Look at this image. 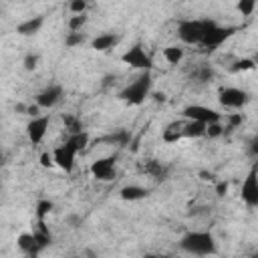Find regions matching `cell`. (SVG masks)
I'll list each match as a JSON object with an SVG mask.
<instances>
[{
  "label": "cell",
  "mask_w": 258,
  "mask_h": 258,
  "mask_svg": "<svg viewBox=\"0 0 258 258\" xmlns=\"http://www.w3.org/2000/svg\"><path fill=\"white\" fill-rule=\"evenodd\" d=\"M62 95H64L62 85H58V83H50V85H46L42 91L36 93L34 103H36L40 109H52V107H56V105L60 103Z\"/></svg>",
  "instance_id": "obj_10"
},
{
  "label": "cell",
  "mask_w": 258,
  "mask_h": 258,
  "mask_svg": "<svg viewBox=\"0 0 258 258\" xmlns=\"http://www.w3.org/2000/svg\"><path fill=\"white\" fill-rule=\"evenodd\" d=\"M77 153L79 149L73 145V141L64 139L60 145H56L52 149V157H54V165L58 169H62L64 173H71L73 167H75V159H77Z\"/></svg>",
  "instance_id": "obj_5"
},
{
  "label": "cell",
  "mask_w": 258,
  "mask_h": 258,
  "mask_svg": "<svg viewBox=\"0 0 258 258\" xmlns=\"http://www.w3.org/2000/svg\"><path fill=\"white\" fill-rule=\"evenodd\" d=\"M194 77H196L198 81H208V79L212 77V69H210V67H200V69L194 73Z\"/></svg>",
  "instance_id": "obj_32"
},
{
  "label": "cell",
  "mask_w": 258,
  "mask_h": 258,
  "mask_svg": "<svg viewBox=\"0 0 258 258\" xmlns=\"http://www.w3.org/2000/svg\"><path fill=\"white\" fill-rule=\"evenodd\" d=\"M115 165H117V157L115 155H107V157H101V159L93 161L89 171L97 181H111L117 175V167Z\"/></svg>",
  "instance_id": "obj_9"
},
{
  "label": "cell",
  "mask_w": 258,
  "mask_h": 258,
  "mask_svg": "<svg viewBox=\"0 0 258 258\" xmlns=\"http://www.w3.org/2000/svg\"><path fill=\"white\" fill-rule=\"evenodd\" d=\"M248 155H250L254 161H258V135H254V137L248 141Z\"/></svg>",
  "instance_id": "obj_31"
},
{
  "label": "cell",
  "mask_w": 258,
  "mask_h": 258,
  "mask_svg": "<svg viewBox=\"0 0 258 258\" xmlns=\"http://www.w3.org/2000/svg\"><path fill=\"white\" fill-rule=\"evenodd\" d=\"M236 8H238V12H240L242 16H250V14L256 10V2H254V0H240V2L236 4Z\"/></svg>",
  "instance_id": "obj_26"
},
{
  "label": "cell",
  "mask_w": 258,
  "mask_h": 258,
  "mask_svg": "<svg viewBox=\"0 0 258 258\" xmlns=\"http://www.w3.org/2000/svg\"><path fill=\"white\" fill-rule=\"evenodd\" d=\"M87 14H73L71 18H69V22H67V26H69V32H83V26L87 24Z\"/></svg>",
  "instance_id": "obj_24"
},
{
  "label": "cell",
  "mask_w": 258,
  "mask_h": 258,
  "mask_svg": "<svg viewBox=\"0 0 258 258\" xmlns=\"http://www.w3.org/2000/svg\"><path fill=\"white\" fill-rule=\"evenodd\" d=\"M48 125H50V117L48 115H38V117H32L28 123H26V135L30 139L32 145H38L46 131H48Z\"/></svg>",
  "instance_id": "obj_11"
},
{
  "label": "cell",
  "mask_w": 258,
  "mask_h": 258,
  "mask_svg": "<svg viewBox=\"0 0 258 258\" xmlns=\"http://www.w3.org/2000/svg\"><path fill=\"white\" fill-rule=\"evenodd\" d=\"M236 30H238L236 26H220V24H216V26L208 32V36H206V40L202 42V46L208 48V50H214V48L222 46Z\"/></svg>",
  "instance_id": "obj_12"
},
{
  "label": "cell",
  "mask_w": 258,
  "mask_h": 258,
  "mask_svg": "<svg viewBox=\"0 0 258 258\" xmlns=\"http://www.w3.org/2000/svg\"><path fill=\"white\" fill-rule=\"evenodd\" d=\"M224 133V125L222 123H212V125H208L206 127V137H220Z\"/></svg>",
  "instance_id": "obj_30"
},
{
  "label": "cell",
  "mask_w": 258,
  "mask_h": 258,
  "mask_svg": "<svg viewBox=\"0 0 258 258\" xmlns=\"http://www.w3.org/2000/svg\"><path fill=\"white\" fill-rule=\"evenodd\" d=\"M183 123H185V121H175V123H169V125L163 129L161 139H163L165 143H175V141H179V139L183 137Z\"/></svg>",
  "instance_id": "obj_17"
},
{
  "label": "cell",
  "mask_w": 258,
  "mask_h": 258,
  "mask_svg": "<svg viewBox=\"0 0 258 258\" xmlns=\"http://www.w3.org/2000/svg\"><path fill=\"white\" fill-rule=\"evenodd\" d=\"M52 208H54V204L50 200H38L36 202V222H44L46 216L52 212Z\"/></svg>",
  "instance_id": "obj_23"
},
{
  "label": "cell",
  "mask_w": 258,
  "mask_h": 258,
  "mask_svg": "<svg viewBox=\"0 0 258 258\" xmlns=\"http://www.w3.org/2000/svg\"><path fill=\"white\" fill-rule=\"evenodd\" d=\"M248 258H258V252H254V254H250Z\"/></svg>",
  "instance_id": "obj_39"
},
{
  "label": "cell",
  "mask_w": 258,
  "mask_h": 258,
  "mask_svg": "<svg viewBox=\"0 0 258 258\" xmlns=\"http://www.w3.org/2000/svg\"><path fill=\"white\" fill-rule=\"evenodd\" d=\"M83 42H87V34L85 32H67V36H64V46L67 48L81 46Z\"/></svg>",
  "instance_id": "obj_25"
},
{
  "label": "cell",
  "mask_w": 258,
  "mask_h": 258,
  "mask_svg": "<svg viewBox=\"0 0 258 258\" xmlns=\"http://www.w3.org/2000/svg\"><path fill=\"white\" fill-rule=\"evenodd\" d=\"M101 141L111 143V145H127V143L131 141V133H129L127 129H117V131H113V133L105 135Z\"/></svg>",
  "instance_id": "obj_19"
},
{
  "label": "cell",
  "mask_w": 258,
  "mask_h": 258,
  "mask_svg": "<svg viewBox=\"0 0 258 258\" xmlns=\"http://www.w3.org/2000/svg\"><path fill=\"white\" fill-rule=\"evenodd\" d=\"M240 196L248 208H258V161H254L250 171L246 173V177L242 181Z\"/></svg>",
  "instance_id": "obj_7"
},
{
  "label": "cell",
  "mask_w": 258,
  "mask_h": 258,
  "mask_svg": "<svg viewBox=\"0 0 258 258\" xmlns=\"http://www.w3.org/2000/svg\"><path fill=\"white\" fill-rule=\"evenodd\" d=\"M121 60L125 64H129L131 69H139V71H151L153 67V60L151 56L147 54V50L143 48V44H133L131 48H127V52H123Z\"/></svg>",
  "instance_id": "obj_8"
},
{
  "label": "cell",
  "mask_w": 258,
  "mask_h": 258,
  "mask_svg": "<svg viewBox=\"0 0 258 258\" xmlns=\"http://www.w3.org/2000/svg\"><path fill=\"white\" fill-rule=\"evenodd\" d=\"M206 127L204 123H196V121H185L183 123V137H206Z\"/></svg>",
  "instance_id": "obj_20"
},
{
  "label": "cell",
  "mask_w": 258,
  "mask_h": 258,
  "mask_svg": "<svg viewBox=\"0 0 258 258\" xmlns=\"http://www.w3.org/2000/svg\"><path fill=\"white\" fill-rule=\"evenodd\" d=\"M143 258H165V256H157V254H145Z\"/></svg>",
  "instance_id": "obj_38"
},
{
  "label": "cell",
  "mask_w": 258,
  "mask_h": 258,
  "mask_svg": "<svg viewBox=\"0 0 258 258\" xmlns=\"http://www.w3.org/2000/svg\"><path fill=\"white\" fill-rule=\"evenodd\" d=\"M218 101L226 109H244L250 103V93L240 87H222L218 93Z\"/></svg>",
  "instance_id": "obj_4"
},
{
  "label": "cell",
  "mask_w": 258,
  "mask_h": 258,
  "mask_svg": "<svg viewBox=\"0 0 258 258\" xmlns=\"http://www.w3.org/2000/svg\"><path fill=\"white\" fill-rule=\"evenodd\" d=\"M179 248L185 252V254H191V256H214L218 252V244H216V238L210 234V232H200V230H191V232H185L181 238H179Z\"/></svg>",
  "instance_id": "obj_1"
},
{
  "label": "cell",
  "mask_w": 258,
  "mask_h": 258,
  "mask_svg": "<svg viewBox=\"0 0 258 258\" xmlns=\"http://www.w3.org/2000/svg\"><path fill=\"white\" fill-rule=\"evenodd\" d=\"M62 123H64V129L69 131V135H75V133L85 131V129H83V123H81V121H79L75 115L64 113V115H62Z\"/></svg>",
  "instance_id": "obj_21"
},
{
  "label": "cell",
  "mask_w": 258,
  "mask_h": 258,
  "mask_svg": "<svg viewBox=\"0 0 258 258\" xmlns=\"http://www.w3.org/2000/svg\"><path fill=\"white\" fill-rule=\"evenodd\" d=\"M218 22L210 20V18H183L177 22V38L183 44H198L202 46V42L206 40L208 32L216 26Z\"/></svg>",
  "instance_id": "obj_2"
},
{
  "label": "cell",
  "mask_w": 258,
  "mask_h": 258,
  "mask_svg": "<svg viewBox=\"0 0 258 258\" xmlns=\"http://www.w3.org/2000/svg\"><path fill=\"white\" fill-rule=\"evenodd\" d=\"M254 67H256L254 58H242V60H236V62L230 67V71H232V73H238V71H248V69H254Z\"/></svg>",
  "instance_id": "obj_27"
},
{
  "label": "cell",
  "mask_w": 258,
  "mask_h": 258,
  "mask_svg": "<svg viewBox=\"0 0 258 258\" xmlns=\"http://www.w3.org/2000/svg\"><path fill=\"white\" fill-rule=\"evenodd\" d=\"M69 10L73 14H87V2L85 0H73V2H69Z\"/></svg>",
  "instance_id": "obj_29"
},
{
  "label": "cell",
  "mask_w": 258,
  "mask_h": 258,
  "mask_svg": "<svg viewBox=\"0 0 258 258\" xmlns=\"http://www.w3.org/2000/svg\"><path fill=\"white\" fill-rule=\"evenodd\" d=\"M38 60H40V56H38L36 52H28V54L24 56L22 64H24V69H26V71H34V69L38 67Z\"/></svg>",
  "instance_id": "obj_28"
},
{
  "label": "cell",
  "mask_w": 258,
  "mask_h": 258,
  "mask_svg": "<svg viewBox=\"0 0 258 258\" xmlns=\"http://www.w3.org/2000/svg\"><path fill=\"white\" fill-rule=\"evenodd\" d=\"M83 258H97V254L91 248H87V250H83Z\"/></svg>",
  "instance_id": "obj_37"
},
{
  "label": "cell",
  "mask_w": 258,
  "mask_h": 258,
  "mask_svg": "<svg viewBox=\"0 0 258 258\" xmlns=\"http://www.w3.org/2000/svg\"><path fill=\"white\" fill-rule=\"evenodd\" d=\"M151 85H153V79H151V73L149 71H141L133 81H129L121 91H119V99L129 103V105H141L149 93H151Z\"/></svg>",
  "instance_id": "obj_3"
},
{
  "label": "cell",
  "mask_w": 258,
  "mask_h": 258,
  "mask_svg": "<svg viewBox=\"0 0 258 258\" xmlns=\"http://www.w3.org/2000/svg\"><path fill=\"white\" fill-rule=\"evenodd\" d=\"M119 42H121V34H117V32H101L91 40V46L97 52H107V50L115 48Z\"/></svg>",
  "instance_id": "obj_13"
},
{
  "label": "cell",
  "mask_w": 258,
  "mask_h": 258,
  "mask_svg": "<svg viewBox=\"0 0 258 258\" xmlns=\"http://www.w3.org/2000/svg\"><path fill=\"white\" fill-rule=\"evenodd\" d=\"M228 121H230V127H236V125L242 123V115H230Z\"/></svg>",
  "instance_id": "obj_36"
},
{
  "label": "cell",
  "mask_w": 258,
  "mask_h": 258,
  "mask_svg": "<svg viewBox=\"0 0 258 258\" xmlns=\"http://www.w3.org/2000/svg\"><path fill=\"white\" fill-rule=\"evenodd\" d=\"M40 165H42V167H52V165H54L52 153H46V151H44V153L40 155Z\"/></svg>",
  "instance_id": "obj_33"
},
{
  "label": "cell",
  "mask_w": 258,
  "mask_h": 258,
  "mask_svg": "<svg viewBox=\"0 0 258 258\" xmlns=\"http://www.w3.org/2000/svg\"><path fill=\"white\" fill-rule=\"evenodd\" d=\"M147 196H149V189L143 185H137V183L125 185L121 189V200H125V202H137V200H143Z\"/></svg>",
  "instance_id": "obj_16"
},
{
  "label": "cell",
  "mask_w": 258,
  "mask_h": 258,
  "mask_svg": "<svg viewBox=\"0 0 258 258\" xmlns=\"http://www.w3.org/2000/svg\"><path fill=\"white\" fill-rule=\"evenodd\" d=\"M69 141H73V145L79 149V151H83V149H87V145L91 143V135H89V131H81V133H75V135H69L67 137Z\"/></svg>",
  "instance_id": "obj_22"
},
{
  "label": "cell",
  "mask_w": 258,
  "mask_h": 258,
  "mask_svg": "<svg viewBox=\"0 0 258 258\" xmlns=\"http://www.w3.org/2000/svg\"><path fill=\"white\" fill-rule=\"evenodd\" d=\"M42 24H44V16L42 14L30 16V18L22 20L20 24H16V34H20V36H34V34L40 32Z\"/></svg>",
  "instance_id": "obj_15"
},
{
  "label": "cell",
  "mask_w": 258,
  "mask_h": 258,
  "mask_svg": "<svg viewBox=\"0 0 258 258\" xmlns=\"http://www.w3.org/2000/svg\"><path fill=\"white\" fill-rule=\"evenodd\" d=\"M183 56H185V50H183V46H179V44H169V46L163 48V58H165L169 64H179V62L183 60Z\"/></svg>",
  "instance_id": "obj_18"
},
{
  "label": "cell",
  "mask_w": 258,
  "mask_h": 258,
  "mask_svg": "<svg viewBox=\"0 0 258 258\" xmlns=\"http://www.w3.org/2000/svg\"><path fill=\"white\" fill-rule=\"evenodd\" d=\"M137 169H139L141 173H145V175L157 179V181H163V179L167 177V167H165L161 161H157V159H143Z\"/></svg>",
  "instance_id": "obj_14"
},
{
  "label": "cell",
  "mask_w": 258,
  "mask_h": 258,
  "mask_svg": "<svg viewBox=\"0 0 258 258\" xmlns=\"http://www.w3.org/2000/svg\"><path fill=\"white\" fill-rule=\"evenodd\" d=\"M181 115L185 121H196V123H204V125L222 121V115L216 109H210L206 105H187V107H183Z\"/></svg>",
  "instance_id": "obj_6"
},
{
  "label": "cell",
  "mask_w": 258,
  "mask_h": 258,
  "mask_svg": "<svg viewBox=\"0 0 258 258\" xmlns=\"http://www.w3.org/2000/svg\"><path fill=\"white\" fill-rule=\"evenodd\" d=\"M226 191H228V181H220V183L216 185V194H218V196H224Z\"/></svg>",
  "instance_id": "obj_35"
},
{
  "label": "cell",
  "mask_w": 258,
  "mask_h": 258,
  "mask_svg": "<svg viewBox=\"0 0 258 258\" xmlns=\"http://www.w3.org/2000/svg\"><path fill=\"white\" fill-rule=\"evenodd\" d=\"M67 222L71 224V228H79V226L83 224V218H81V216H73V214H71V216L67 218Z\"/></svg>",
  "instance_id": "obj_34"
}]
</instances>
